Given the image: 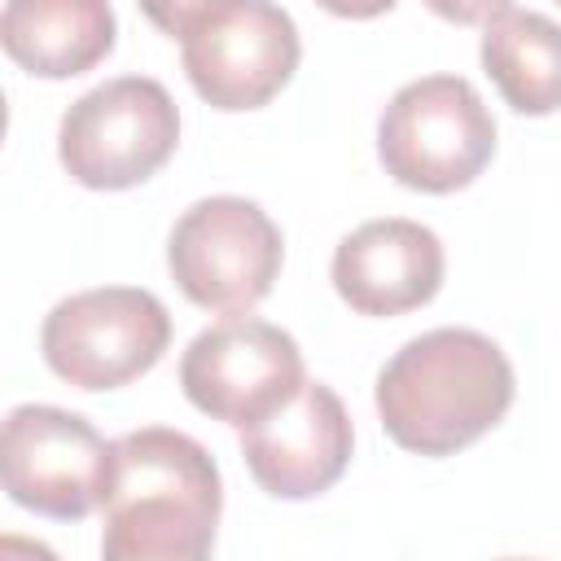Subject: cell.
<instances>
[{"label": "cell", "instance_id": "8", "mask_svg": "<svg viewBox=\"0 0 561 561\" xmlns=\"http://www.w3.org/2000/svg\"><path fill=\"white\" fill-rule=\"evenodd\" d=\"M302 381L298 342L245 311L202 329L180 359V386L188 403L237 430L280 408Z\"/></svg>", "mask_w": 561, "mask_h": 561}, {"label": "cell", "instance_id": "15", "mask_svg": "<svg viewBox=\"0 0 561 561\" xmlns=\"http://www.w3.org/2000/svg\"><path fill=\"white\" fill-rule=\"evenodd\" d=\"M438 18L456 22V26H473V22H491L495 13L513 9V0H425Z\"/></svg>", "mask_w": 561, "mask_h": 561}, {"label": "cell", "instance_id": "1", "mask_svg": "<svg viewBox=\"0 0 561 561\" xmlns=\"http://www.w3.org/2000/svg\"><path fill=\"white\" fill-rule=\"evenodd\" d=\"M224 486L210 451L171 430L145 425L110 447L101 495L105 561H202L215 548Z\"/></svg>", "mask_w": 561, "mask_h": 561}, {"label": "cell", "instance_id": "4", "mask_svg": "<svg viewBox=\"0 0 561 561\" xmlns=\"http://www.w3.org/2000/svg\"><path fill=\"white\" fill-rule=\"evenodd\" d=\"M180 145V110L158 79L118 75L83 92L57 127V158L83 188L118 193L145 184Z\"/></svg>", "mask_w": 561, "mask_h": 561}, {"label": "cell", "instance_id": "14", "mask_svg": "<svg viewBox=\"0 0 561 561\" xmlns=\"http://www.w3.org/2000/svg\"><path fill=\"white\" fill-rule=\"evenodd\" d=\"M140 13L171 39H184L197 22H206L215 9H224L228 0H136Z\"/></svg>", "mask_w": 561, "mask_h": 561}, {"label": "cell", "instance_id": "17", "mask_svg": "<svg viewBox=\"0 0 561 561\" xmlns=\"http://www.w3.org/2000/svg\"><path fill=\"white\" fill-rule=\"evenodd\" d=\"M557 4H561V0H557Z\"/></svg>", "mask_w": 561, "mask_h": 561}, {"label": "cell", "instance_id": "5", "mask_svg": "<svg viewBox=\"0 0 561 561\" xmlns=\"http://www.w3.org/2000/svg\"><path fill=\"white\" fill-rule=\"evenodd\" d=\"M285 241L250 197L193 202L167 241V267L180 294L202 311H250L280 276Z\"/></svg>", "mask_w": 561, "mask_h": 561}, {"label": "cell", "instance_id": "11", "mask_svg": "<svg viewBox=\"0 0 561 561\" xmlns=\"http://www.w3.org/2000/svg\"><path fill=\"white\" fill-rule=\"evenodd\" d=\"M443 285V241L416 219H368L333 250V289L359 316H403Z\"/></svg>", "mask_w": 561, "mask_h": 561}, {"label": "cell", "instance_id": "12", "mask_svg": "<svg viewBox=\"0 0 561 561\" xmlns=\"http://www.w3.org/2000/svg\"><path fill=\"white\" fill-rule=\"evenodd\" d=\"M110 0H4L0 44L35 79H75L114 53Z\"/></svg>", "mask_w": 561, "mask_h": 561}, {"label": "cell", "instance_id": "9", "mask_svg": "<svg viewBox=\"0 0 561 561\" xmlns=\"http://www.w3.org/2000/svg\"><path fill=\"white\" fill-rule=\"evenodd\" d=\"M184 75L193 92L224 110L267 105L298 70L302 44L294 18L272 0H228L180 39Z\"/></svg>", "mask_w": 561, "mask_h": 561}, {"label": "cell", "instance_id": "7", "mask_svg": "<svg viewBox=\"0 0 561 561\" xmlns=\"http://www.w3.org/2000/svg\"><path fill=\"white\" fill-rule=\"evenodd\" d=\"M110 447L114 443H105L88 416L53 403H22L4 416V491L39 517L83 522L105 495Z\"/></svg>", "mask_w": 561, "mask_h": 561}, {"label": "cell", "instance_id": "2", "mask_svg": "<svg viewBox=\"0 0 561 561\" xmlns=\"http://www.w3.org/2000/svg\"><path fill=\"white\" fill-rule=\"evenodd\" d=\"M513 403L508 355L473 329L412 337L377 373V416L416 456H456L504 421Z\"/></svg>", "mask_w": 561, "mask_h": 561}, {"label": "cell", "instance_id": "3", "mask_svg": "<svg viewBox=\"0 0 561 561\" xmlns=\"http://www.w3.org/2000/svg\"><path fill=\"white\" fill-rule=\"evenodd\" d=\"M495 153V118L460 75L403 83L377 123V158L394 184L416 193H456L482 175Z\"/></svg>", "mask_w": 561, "mask_h": 561}, {"label": "cell", "instance_id": "6", "mask_svg": "<svg viewBox=\"0 0 561 561\" xmlns=\"http://www.w3.org/2000/svg\"><path fill=\"white\" fill-rule=\"evenodd\" d=\"M171 346L167 307L136 285H101L61 298L39 329L44 364L75 390H118L145 377Z\"/></svg>", "mask_w": 561, "mask_h": 561}, {"label": "cell", "instance_id": "10", "mask_svg": "<svg viewBox=\"0 0 561 561\" xmlns=\"http://www.w3.org/2000/svg\"><path fill=\"white\" fill-rule=\"evenodd\" d=\"M351 447V416L320 381H302L280 408L241 430L245 469L276 500H311L329 491L346 473Z\"/></svg>", "mask_w": 561, "mask_h": 561}, {"label": "cell", "instance_id": "13", "mask_svg": "<svg viewBox=\"0 0 561 561\" xmlns=\"http://www.w3.org/2000/svg\"><path fill=\"white\" fill-rule=\"evenodd\" d=\"M482 70L517 114L561 110V22L530 9L495 13L482 31Z\"/></svg>", "mask_w": 561, "mask_h": 561}, {"label": "cell", "instance_id": "16", "mask_svg": "<svg viewBox=\"0 0 561 561\" xmlns=\"http://www.w3.org/2000/svg\"><path fill=\"white\" fill-rule=\"evenodd\" d=\"M320 9L337 13V18H351V22H364V18H381L390 13L399 0H316Z\"/></svg>", "mask_w": 561, "mask_h": 561}]
</instances>
